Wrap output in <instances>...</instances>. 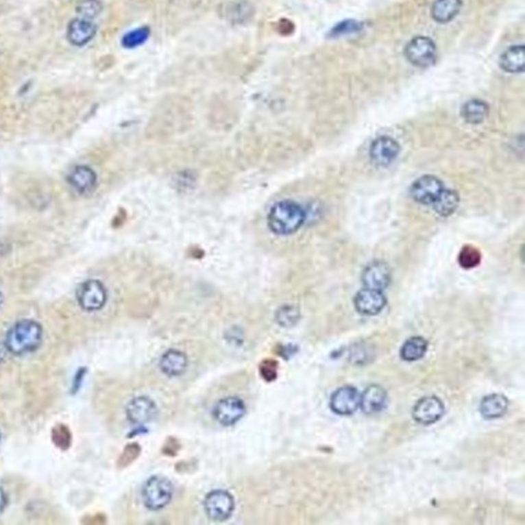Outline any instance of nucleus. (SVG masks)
<instances>
[{"instance_id": "nucleus-19", "label": "nucleus", "mask_w": 525, "mask_h": 525, "mask_svg": "<svg viewBox=\"0 0 525 525\" xmlns=\"http://www.w3.org/2000/svg\"><path fill=\"white\" fill-rule=\"evenodd\" d=\"M508 405L509 401L503 394L487 395L481 401L480 413L485 419H498L507 413Z\"/></svg>"}, {"instance_id": "nucleus-24", "label": "nucleus", "mask_w": 525, "mask_h": 525, "mask_svg": "<svg viewBox=\"0 0 525 525\" xmlns=\"http://www.w3.org/2000/svg\"><path fill=\"white\" fill-rule=\"evenodd\" d=\"M459 204H460L459 194L454 190L444 189L432 206L439 216L450 217L456 212Z\"/></svg>"}, {"instance_id": "nucleus-27", "label": "nucleus", "mask_w": 525, "mask_h": 525, "mask_svg": "<svg viewBox=\"0 0 525 525\" xmlns=\"http://www.w3.org/2000/svg\"><path fill=\"white\" fill-rule=\"evenodd\" d=\"M103 5L99 0H82L76 6V12L80 18L92 21L102 12Z\"/></svg>"}, {"instance_id": "nucleus-4", "label": "nucleus", "mask_w": 525, "mask_h": 525, "mask_svg": "<svg viewBox=\"0 0 525 525\" xmlns=\"http://www.w3.org/2000/svg\"><path fill=\"white\" fill-rule=\"evenodd\" d=\"M78 304L88 312L98 311L107 302V291L101 281L92 280L82 283L76 291Z\"/></svg>"}, {"instance_id": "nucleus-35", "label": "nucleus", "mask_w": 525, "mask_h": 525, "mask_svg": "<svg viewBox=\"0 0 525 525\" xmlns=\"http://www.w3.org/2000/svg\"><path fill=\"white\" fill-rule=\"evenodd\" d=\"M6 351L8 350H6L5 346L0 344V363L3 361L4 356H5Z\"/></svg>"}, {"instance_id": "nucleus-12", "label": "nucleus", "mask_w": 525, "mask_h": 525, "mask_svg": "<svg viewBox=\"0 0 525 525\" xmlns=\"http://www.w3.org/2000/svg\"><path fill=\"white\" fill-rule=\"evenodd\" d=\"M386 304H387V299L383 291L367 289V287L358 291L354 297L355 308L363 315H377L385 308Z\"/></svg>"}, {"instance_id": "nucleus-3", "label": "nucleus", "mask_w": 525, "mask_h": 525, "mask_svg": "<svg viewBox=\"0 0 525 525\" xmlns=\"http://www.w3.org/2000/svg\"><path fill=\"white\" fill-rule=\"evenodd\" d=\"M173 485L162 476L151 477L143 489V501L148 509L157 511L169 505L173 497Z\"/></svg>"}, {"instance_id": "nucleus-26", "label": "nucleus", "mask_w": 525, "mask_h": 525, "mask_svg": "<svg viewBox=\"0 0 525 525\" xmlns=\"http://www.w3.org/2000/svg\"><path fill=\"white\" fill-rule=\"evenodd\" d=\"M481 262V254L478 249L472 245L463 247L459 255V264L465 269H472L478 266Z\"/></svg>"}, {"instance_id": "nucleus-1", "label": "nucleus", "mask_w": 525, "mask_h": 525, "mask_svg": "<svg viewBox=\"0 0 525 525\" xmlns=\"http://www.w3.org/2000/svg\"><path fill=\"white\" fill-rule=\"evenodd\" d=\"M306 215L297 202L282 200L269 210L267 225L271 232L280 236L297 232L305 222Z\"/></svg>"}, {"instance_id": "nucleus-5", "label": "nucleus", "mask_w": 525, "mask_h": 525, "mask_svg": "<svg viewBox=\"0 0 525 525\" xmlns=\"http://www.w3.org/2000/svg\"><path fill=\"white\" fill-rule=\"evenodd\" d=\"M232 495L223 489L210 491L204 499V510L208 517L217 522L228 520L234 511Z\"/></svg>"}, {"instance_id": "nucleus-30", "label": "nucleus", "mask_w": 525, "mask_h": 525, "mask_svg": "<svg viewBox=\"0 0 525 525\" xmlns=\"http://www.w3.org/2000/svg\"><path fill=\"white\" fill-rule=\"evenodd\" d=\"M363 28V24L356 21L347 20L340 24L336 25L330 32V36L339 37L343 35L352 34L358 32Z\"/></svg>"}, {"instance_id": "nucleus-18", "label": "nucleus", "mask_w": 525, "mask_h": 525, "mask_svg": "<svg viewBox=\"0 0 525 525\" xmlns=\"http://www.w3.org/2000/svg\"><path fill=\"white\" fill-rule=\"evenodd\" d=\"M188 359L181 351L169 350L161 356L159 361L162 373L169 377H178L185 373L187 369Z\"/></svg>"}, {"instance_id": "nucleus-36", "label": "nucleus", "mask_w": 525, "mask_h": 525, "mask_svg": "<svg viewBox=\"0 0 525 525\" xmlns=\"http://www.w3.org/2000/svg\"><path fill=\"white\" fill-rule=\"evenodd\" d=\"M2 303V295L0 293V305H1Z\"/></svg>"}, {"instance_id": "nucleus-22", "label": "nucleus", "mask_w": 525, "mask_h": 525, "mask_svg": "<svg viewBox=\"0 0 525 525\" xmlns=\"http://www.w3.org/2000/svg\"><path fill=\"white\" fill-rule=\"evenodd\" d=\"M489 111L487 103L474 99L465 103L462 108V117L470 125H479L487 119Z\"/></svg>"}, {"instance_id": "nucleus-8", "label": "nucleus", "mask_w": 525, "mask_h": 525, "mask_svg": "<svg viewBox=\"0 0 525 525\" xmlns=\"http://www.w3.org/2000/svg\"><path fill=\"white\" fill-rule=\"evenodd\" d=\"M400 153V146L395 138L381 136L371 143L369 157L377 167H387L396 160Z\"/></svg>"}, {"instance_id": "nucleus-28", "label": "nucleus", "mask_w": 525, "mask_h": 525, "mask_svg": "<svg viewBox=\"0 0 525 525\" xmlns=\"http://www.w3.org/2000/svg\"><path fill=\"white\" fill-rule=\"evenodd\" d=\"M300 319V311L295 306H283L277 311L276 320L281 326L291 328Z\"/></svg>"}, {"instance_id": "nucleus-20", "label": "nucleus", "mask_w": 525, "mask_h": 525, "mask_svg": "<svg viewBox=\"0 0 525 525\" xmlns=\"http://www.w3.org/2000/svg\"><path fill=\"white\" fill-rule=\"evenodd\" d=\"M500 65L509 73H520L525 68V49L524 45H514L502 55Z\"/></svg>"}, {"instance_id": "nucleus-31", "label": "nucleus", "mask_w": 525, "mask_h": 525, "mask_svg": "<svg viewBox=\"0 0 525 525\" xmlns=\"http://www.w3.org/2000/svg\"><path fill=\"white\" fill-rule=\"evenodd\" d=\"M140 452L141 448L138 444L132 443L130 444V445H127V448H125V450H123L121 458H119V467H121V468H125V467L131 465L132 463L134 462L136 458H138Z\"/></svg>"}, {"instance_id": "nucleus-2", "label": "nucleus", "mask_w": 525, "mask_h": 525, "mask_svg": "<svg viewBox=\"0 0 525 525\" xmlns=\"http://www.w3.org/2000/svg\"><path fill=\"white\" fill-rule=\"evenodd\" d=\"M42 341V328L32 319H23L14 323L6 334V350L14 355L34 352Z\"/></svg>"}, {"instance_id": "nucleus-21", "label": "nucleus", "mask_w": 525, "mask_h": 525, "mask_svg": "<svg viewBox=\"0 0 525 525\" xmlns=\"http://www.w3.org/2000/svg\"><path fill=\"white\" fill-rule=\"evenodd\" d=\"M462 8V0H436L432 6V16L438 23L452 21Z\"/></svg>"}, {"instance_id": "nucleus-32", "label": "nucleus", "mask_w": 525, "mask_h": 525, "mask_svg": "<svg viewBox=\"0 0 525 525\" xmlns=\"http://www.w3.org/2000/svg\"><path fill=\"white\" fill-rule=\"evenodd\" d=\"M260 373L266 381L271 382L276 379L277 363L271 359L262 361L260 367Z\"/></svg>"}, {"instance_id": "nucleus-11", "label": "nucleus", "mask_w": 525, "mask_h": 525, "mask_svg": "<svg viewBox=\"0 0 525 525\" xmlns=\"http://www.w3.org/2000/svg\"><path fill=\"white\" fill-rule=\"evenodd\" d=\"M444 404L438 397L427 396L419 399L413 408V417L422 425H432L441 419Z\"/></svg>"}, {"instance_id": "nucleus-17", "label": "nucleus", "mask_w": 525, "mask_h": 525, "mask_svg": "<svg viewBox=\"0 0 525 525\" xmlns=\"http://www.w3.org/2000/svg\"><path fill=\"white\" fill-rule=\"evenodd\" d=\"M68 182L80 193H90L96 187L97 175L90 167L80 165L72 169Z\"/></svg>"}, {"instance_id": "nucleus-7", "label": "nucleus", "mask_w": 525, "mask_h": 525, "mask_svg": "<svg viewBox=\"0 0 525 525\" xmlns=\"http://www.w3.org/2000/svg\"><path fill=\"white\" fill-rule=\"evenodd\" d=\"M444 190L443 183L435 175H426L413 182L411 195L424 206H432Z\"/></svg>"}, {"instance_id": "nucleus-37", "label": "nucleus", "mask_w": 525, "mask_h": 525, "mask_svg": "<svg viewBox=\"0 0 525 525\" xmlns=\"http://www.w3.org/2000/svg\"><path fill=\"white\" fill-rule=\"evenodd\" d=\"M0 440H1V433H0Z\"/></svg>"}, {"instance_id": "nucleus-29", "label": "nucleus", "mask_w": 525, "mask_h": 525, "mask_svg": "<svg viewBox=\"0 0 525 525\" xmlns=\"http://www.w3.org/2000/svg\"><path fill=\"white\" fill-rule=\"evenodd\" d=\"M51 440L60 450H68L71 445V432L68 429L67 426L57 425L51 430Z\"/></svg>"}, {"instance_id": "nucleus-14", "label": "nucleus", "mask_w": 525, "mask_h": 525, "mask_svg": "<svg viewBox=\"0 0 525 525\" xmlns=\"http://www.w3.org/2000/svg\"><path fill=\"white\" fill-rule=\"evenodd\" d=\"M67 39L74 47H84L93 40L97 34V26L90 20L77 18L72 20L67 27Z\"/></svg>"}, {"instance_id": "nucleus-9", "label": "nucleus", "mask_w": 525, "mask_h": 525, "mask_svg": "<svg viewBox=\"0 0 525 525\" xmlns=\"http://www.w3.org/2000/svg\"><path fill=\"white\" fill-rule=\"evenodd\" d=\"M245 413V405L239 397H226L221 399L214 408V417L221 425L228 427L243 419Z\"/></svg>"}, {"instance_id": "nucleus-13", "label": "nucleus", "mask_w": 525, "mask_h": 525, "mask_svg": "<svg viewBox=\"0 0 525 525\" xmlns=\"http://www.w3.org/2000/svg\"><path fill=\"white\" fill-rule=\"evenodd\" d=\"M363 285L367 289L384 291L391 281V271L386 262L376 261L365 267L361 275Z\"/></svg>"}, {"instance_id": "nucleus-33", "label": "nucleus", "mask_w": 525, "mask_h": 525, "mask_svg": "<svg viewBox=\"0 0 525 525\" xmlns=\"http://www.w3.org/2000/svg\"><path fill=\"white\" fill-rule=\"evenodd\" d=\"M6 504H8V497H6L3 489L0 487V513H1V512L3 511L4 508L6 507Z\"/></svg>"}, {"instance_id": "nucleus-15", "label": "nucleus", "mask_w": 525, "mask_h": 525, "mask_svg": "<svg viewBox=\"0 0 525 525\" xmlns=\"http://www.w3.org/2000/svg\"><path fill=\"white\" fill-rule=\"evenodd\" d=\"M157 408L148 397L140 396L132 399L127 407V419L134 424H145L154 419Z\"/></svg>"}, {"instance_id": "nucleus-23", "label": "nucleus", "mask_w": 525, "mask_h": 525, "mask_svg": "<svg viewBox=\"0 0 525 525\" xmlns=\"http://www.w3.org/2000/svg\"><path fill=\"white\" fill-rule=\"evenodd\" d=\"M428 343L422 337H413L405 341L400 349L401 358L404 361H417L427 352Z\"/></svg>"}, {"instance_id": "nucleus-34", "label": "nucleus", "mask_w": 525, "mask_h": 525, "mask_svg": "<svg viewBox=\"0 0 525 525\" xmlns=\"http://www.w3.org/2000/svg\"><path fill=\"white\" fill-rule=\"evenodd\" d=\"M82 378H84V373L82 371H78L77 375L75 376V379H74L73 388L80 387Z\"/></svg>"}, {"instance_id": "nucleus-16", "label": "nucleus", "mask_w": 525, "mask_h": 525, "mask_svg": "<svg viewBox=\"0 0 525 525\" xmlns=\"http://www.w3.org/2000/svg\"><path fill=\"white\" fill-rule=\"evenodd\" d=\"M387 404V391L380 385H371L361 394V411L367 415L381 413Z\"/></svg>"}, {"instance_id": "nucleus-25", "label": "nucleus", "mask_w": 525, "mask_h": 525, "mask_svg": "<svg viewBox=\"0 0 525 525\" xmlns=\"http://www.w3.org/2000/svg\"><path fill=\"white\" fill-rule=\"evenodd\" d=\"M149 36H150V29L148 27L134 29L123 36V45L125 49H134L146 42Z\"/></svg>"}, {"instance_id": "nucleus-10", "label": "nucleus", "mask_w": 525, "mask_h": 525, "mask_svg": "<svg viewBox=\"0 0 525 525\" xmlns=\"http://www.w3.org/2000/svg\"><path fill=\"white\" fill-rule=\"evenodd\" d=\"M361 405V393L353 386H343L330 397V406L337 415H350Z\"/></svg>"}, {"instance_id": "nucleus-6", "label": "nucleus", "mask_w": 525, "mask_h": 525, "mask_svg": "<svg viewBox=\"0 0 525 525\" xmlns=\"http://www.w3.org/2000/svg\"><path fill=\"white\" fill-rule=\"evenodd\" d=\"M435 43L429 37L419 36L413 38L405 49V56L413 65L428 67L435 62Z\"/></svg>"}]
</instances>
